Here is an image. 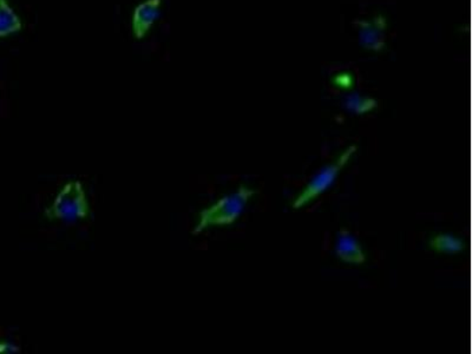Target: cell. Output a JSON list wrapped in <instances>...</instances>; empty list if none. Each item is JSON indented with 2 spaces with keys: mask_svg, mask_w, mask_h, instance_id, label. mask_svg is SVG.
I'll return each mask as SVG.
<instances>
[{
  "mask_svg": "<svg viewBox=\"0 0 472 354\" xmlns=\"http://www.w3.org/2000/svg\"><path fill=\"white\" fill-rule=\"evenodd\" d=\"M255 194L250 188L240 187L236 193L220 198L215 204L200 212V221L193 230L194 234L204 232L211 227L229 226L243 214L250 198Z\"/></svg>",
  "mask_w": 472,
  "mask_h": 354,
  "instance_id": "obj_1",
  "label": "cell"
},
{
  "mask_svg": "<svg viewBox=\"0 0 472 354\" xmlns=\"http://www.w3.org/2000/svg\"><path fill=\"white\" fill-rule=\"evenodd\" d=\"M90 212L87 195L80 181H71L60 189L53 204L45 211L49 219L74 222L87 219Z\"/></svg>",
  "mask_w": 472,
  "mask_h": 354,
  "instance_id": "obj_2",
  "label": "cell"
},
{
  "mask_svg": "<svg viewBox=\"0 0 472 354\" xmlns=\"http://www.w3.org/2000/svg\"><path fill=\"white\" fill-rule=\"evenodd\" d=\"M356 147H351L344 151L342 156L332 165H326L312 179L308 186L305 188L303 193L297 197L294 201L293 207L299 209L303 205L307 204L308 202L314 200L319 195L324 194L329 187L333 186L336 182L337 177H338L340 172H342L344 166L349 163L351 158H352Z\"/></svg>",
  "mask_w": 472,
  "mask_h": 354,
  "instance_id": "obj_3",
  "label": "cell"
},
{
  "mask_svg": "<svg viewBox=\"0 0 472 354\" xmlns=\"http://www.w3.org/2000/svg\"><path fill=\"white\" fill-rule=\"evenodd\" d=\"M162 0H145L135 7L133 13V31L137 39L144 38L152 25L159 19Z\"/></svg>",
  "mask_w": 472,
  "mask_h": 354,
  "instance_id": "obj_4",
  "label": "cell"
},
{
  "mask_svg": "<svg viewBox=\"0 0 472 354\" xmlns=\"http://www.w3.org/2000/svg\"><path fill=\"white\" fill-rule=\"evenodd\" d=\"M337 257L346 264L361 265L365 262L363 248L349 230L342 229L338 233L336 243Z\"/></svg>",
  "mask_w": 472,
  "mask_h": 354,
  "instance_id": "obj_5",
  "label": "cell"
},
{
  "mask_svg": "<svg viewBox=\"0 0 472 354\" xmlns=\"http://www.w3.org/2000/svg\"><path fill=\"white\" fill-rule=\"evenodd\" d=\"M23 28L19 16L10 5L9 0H0V38L9 37Z\"/></svg>",
  "mask_w": 472,
  "mask_h": 354,
  "instance_id": "obj_6",
  "label": "cell"
},
{
  "mask_svg": "<svg viewBox=\"0 0 472 354\" xmlns=\"http://www.w3.org/2000/svg\"><path fill=\"white\" fill-rule=\"evenodd\" d=\"M430 246L439 253L456 254L463 250L464 244L455 236L449 235V234H439V235L432 237Z\"/></svg>",
  "mask_w": 472,
  "mask_h": 354,
  "instance_id": "obj_7",
  "label": "cell"
},
{
  "mask_svg": "<svg viewBox=\"0 0 472 354\" xmlns=\"http://www.w3.org/2000/svg\"><path fill=\"white\" fill-rule=\"evenodd\" d=\"M346 105L350 110L356 112H364L370 110L374 106V103L368 101V99L352 97L347 99Z\"/></svg>",
  "mask_w": 472,
  "mask_h": 354,
  "instance_id": "obj_8",
  "label": "cell"
}]
</instances>
